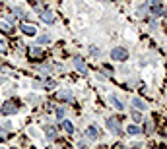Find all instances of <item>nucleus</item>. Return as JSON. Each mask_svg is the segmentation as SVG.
<instances>
[{"label": "nucleus", "mask_w": 167, "mask_h": 149, "mask_svg": "<svg viewBox=\"0 0 167 149\" xmlns=\"http://www.w3.org/2000/svg\"><path fill=\"white\" fill-rule=\"evenodd\" d=\"M111 58L113 60H126V58H128V51L122 48V47H117V48L111 51Z\"/></svg>", "instance_id": "f257e3e1"}, {"label": "nucleus", "mask_w": 167, "mask_h": 149, "mask_svg": "<svg viewBox=\"0 0 167 149\" xmlns=\"http://www.w3.org/2000/svg\"><path fill=\"white\" fill-rule=\"evenodd\" d=\"M2 112H4V114H14V112H18V105H16L14 101H6L4 105H2Z\"/></svg>", "instance_id": "f03ea898"}, {"label": "nucleus", "mask_w": 167, "mask_h": 149, "mask_svg": "<svg viewBox=\"0 0 167 149\" xmlns=\"http://www.w3.org/2000/svg\"><path fill=\"white\" fill-rule=\"evenodd\" d=\"M39 16L45 24H55V14H53L51 10H39Z\"/></svg>", "instance_id": "7ed1b4c3"}, {"label": "nucleus", "mask_w": 167, "mask_h": 149, "mask_svg": "<svg viewBox=\"0 0 167 149\" xmlns=\"http://www.w3.org/2000/svg\"><path fill=\"white\" fill-rule=\"evenodd\" d=\"M107 128L117 135L121 134V124H119V120H115V118H107Z\"/></svg>", "instance_id": "20e7f679"}, {"label": "nucleus", "mask_w": 167, "mask_h": 149, "mask_svg": "<svg viewBox=\"0 0 167 149\" xmlns=\"http://www.w3.org/2000/svg\"><path fill=\"white\" fill-rule=\"evenodd\" d=\"M22 31L25 33V35H35V33H37V29L31 27V25H27V24H23L22 25Z\"/></svg>", "instance_id": "39448f33"}, {"label": "nucleus", "mask_w": 167, "mask_h": 149, "mask_svg": "<svg viewBox=\"0 0 167 149\" xmlns=\"http://www.w3.org/2000/svg\"><path fill=\"white\" fill-rule=\"evenodd\" d=\"M74 64H76V70H78V72H82V74H86V72H88V68L84 66V62L80 60V58H74Z\"/></svg>", "instance_id": "423d86ee"}, {"label": "nucleus", "mask_w": 167, "mask_h": 149, "mask_svg": "<svg viewBox=\"0 0 167 149\" xmlns=\"http://www.w3.org/2000/svg\"><path fill=\"white\" fill-rule=\"evenodd\" d=\"M29 56H31V58H41V56H43V51H41V48H37V47H35V48H31Z\"/></svg>", "instance_id": "0eeeda50"}, {"label": "nucleus", "mask_w": 167, "mask_h": 149, "mask_svg": "<svg viewBox=\"0 0 167 149\" xmlns=\"http://www.w3.org/2000/svg\"><path fill=\"white\" fill-rule=\"evenodd\" d=\"M58 97L62 99V101H72V93H70V91H60V93H58Z\"/></svg>", "instance_id": "6e6552de"}, {"label": "nucleus", "mask_w": 167, "mask_h": 149, "mask_svg": "<svg viewBox=\"0 0 167 149\" xmlns=\"http://www.w3.org/2000/svg\"><path fill=\"white\" fill-rule=\"evenodd\" d=\"M62 130H66L68 134H72V132H74V126L70 124V122H62Z\"/></svg>", "instance_id": "1a4fd4ad"}, {"label": "nucleus", "mask_w": 167, "mask_h": 149, "mask_svg": "<svg viewBox=\"0 0 167 149\" xmlns=\"http://www.w3.org/2000/svg\"><path fill=\"white\" fill-rule=\"evenodd\" d=\"M132 105H134V107H138V108H144L146 107L142 99H132Z\"/></svg>", "instance_id": "9d476101"}, {"label": "nucleus", "mask_w": 167, "mask_h": 149, "mask_svg": "<svg viewBox=\"0 0 167 149\" xmlns=\"http://www.w3.org/2000/svg\"><path fill=\"white\" fill-rule=\"evenodd\" d=\"M140 132H142V130H140L138 126H134V124H132V126H128V134H132V135H134V134H140Z\"/></svg>", "instance_id": "9b49d317"}, {"label": "nucleus", "mask_w": 167, "mask_h": 149, "mask_svg": "<svg viewBox=\"0 0 167 149\" xmlns=\"http://www.w3.org/2000/svg\"><path fill=\"white\" fill-rule=\"evenodd\" d=\"M64 114H66L64 108H56V118H58V120H62V118H64Z\"/></svg>", "instance_id": "f8f14e48"}, {"label": "nucleus", "mask_w": 167, "mask_h": 149, "mask_svg": "<svg viewBox=\"0 0 167 149\" xmlns=\"http://www.w3.org/2000/svg\"><path fill=\"white\" fill-rule=\"evenodd\" d=\"M111 103H113V105H115L117 108H122V103L119 101V99H117V97H111Z\"/></svg>", "instance_id": "ddd939ff"}, {"label": "nucleus", "mask_w": 167, "mask_h": 149, "mask_svg": "<svg viewBox=\"0 0 167 149\" xmlns=\"http://www.w3.org/2000/svg\"><path fill=\"white\" fill-rule=\"evenodd\" d=\"M86 134H88L89 138H93V140H95V138H97V132H95V128H89V130L86 132Z\"/></svg>", "instance_id": "4468645a"}, {"label": "nucleus", "mask_w": 167, "mask_h": 149, "mask_svg": "<svg viewBox=\"0 0 167 149\" xmlns=\"http://www.w3.org/2000/svg\"><path fill=\"white\" fill-rule=\"evenodd\" d=\"M89 52H91L93 56H99V54H101V51H99L97 47H89Z\"/></svg>", "instance_id": "2eb2a0df"}, {"label": "nucleus", "mask_w": 167, "mask_h": 149, "mask_svg": "<svg viewBox=\"0 0 167 149\" xmlns=\"http://www.w3.org/2000/svg\"><path fill=\"white\" fill-rule=\"evenodd\" d=\"M49 41H51L49 35H41V37H39V43H49Z\"/></svg>", "instance_id": "dca6fc26"}, {"label": "nucleus", "mask_w": 167, "mask_h": 149, "mask_svg": "<svg viewBox=\"0 0 167 149\" xmlns=\"http://www.w3.org/2000/svg\"><path fill=\"white\" fill-rule=\"evenodd\" d=\"M132 118H134V120L138 122V120H140V118H142V116H140V112H132Z\"/></svg>", "instance_id": "f3484780"}, {"label": "nucleus", "mask_w": 167, "mask_h": 149, "mask_svg": "<svg viewBox=\"0 0 167 149\" xmlns=\"http://www.w3.org/2000/svg\"><path fill=\"white\" fill-rule=\"evenodd\" d=\"M144 132H148V134L152 132V122H148V124H146V130H144Z\"/></svg>", "instance_id": "a211bd4d"}, {"label": "nucleus", "mask_w": 167, "mask_h": 149, "mask_svg": "<svg viewBox=\"0 0 167 149\" xmlns=\"http://www.w3.org/2000/svg\"><path fill=\"white\" fill-rule=\"evenodd\" d=\"M4 48H6V43L0 41V52H4Z\"/></svg>", "instance_id": "6ab92c4d"}]
</instances>
